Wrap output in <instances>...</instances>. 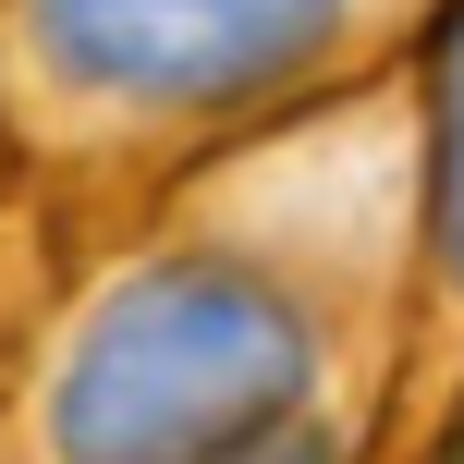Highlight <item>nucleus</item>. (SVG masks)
Masks as SVG:
<instances>
[{
	"mask_svg": "<svg viewBox=\"0 0 464 464\" xmlns=\"http://www.w3.org/2000/svg\"><path fill=\"white\" fill-rule=\"evenodd\" d=\"M403 86H416V269L440 305H464V0L428 13Z\"/></svg>",
	"mask_w": 464,
	"mask_h": 464,
	"instance_id": "3",
	"label": "nucleus"
},
{
	"mask_svg": "<svg viewBox=\"0 0 464 464\" xmlns=\"http://www.w3.org/2000/svg\"><path fill=\"white\" fill-rule=\"evenodd\" d=\"M440 0H0V122L37 160H232L392 86Z\"/></svg>",
	"mask_w": 464,
	"mask_h": 464,
	"instance_id": "2",
	"label": "nucleus"
},
{
	"mask_svg": "<svg viewBox=\"0 0 464 464\" xmlns=\"http://www.w3.org/2000/svg\"><path fill=\"white\" fill-rule=\"evenodd\" d=\"M416 86H367L232 147L62 330L37 379L49 464H232L318 428L343 367V281L416 256L403 196Z\"/></svg>",
	"mask_w": 464,
	"mask_h": 464,
	"instance_id": "1",
	"label": "nucleus"
},
{
	"mask_svg": "<svg viewBox=\"0 0 464 464\" xmlns=\"http://www.w3.org/2000/svg\"><path fill=\"white\" fill-rule=\"evenodd\" d=\"M232 464H354V440H343V428H281V440H256V452H232Z\"/></svg>",
	"mask_w": 464,
	"mask_h": 464,
	"instance_id": "4",
	"label": "nucleus"
},
{
	"mask_svg": "<svg viewBox=\"0 0 464 464\" xmlns=\"http://www.w3.org/2000/svg\"><path fill=\"white\" fill-rule=\"evenodd\" d=\"M440 464H464V440H452V452H440Z\"/></svg>",
	"mask_w": 464,
	"mask_h": 464,
	"instance_id": "5",
	"label": "nucleus"
}]
</instances>
